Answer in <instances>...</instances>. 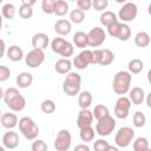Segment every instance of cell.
<instances>
[{
    "instance_id": "cell-26",
    "label": "cell",
    "mask_w": 151,
    "mask_h": 151,
    "mask_svg": "<svg viewBox=\"0 0 151 151\" xmlns=\"http://www.w3.org/2000/svg\"><path fill=\"white\" fill-rule=\"evenodd\" d=\"M134 44H136V46H138L140 48L147 47L150 45V34L144 31L138 32L134 35Z\"/></svg>"
},
{
    "instance_id": "cell-27",
    "label": "cell",
    "mask_w": 151,
    "mask_h": 151,
    "mask_svg": "<svg viewBox=\"0 0 151 151\" xmlns=\"http://www.w3.org/2000/svg\"><path fill=\"white\" fill-rule=\"evenodd\" d=\"M68 9H70V6L66 0H55L53 14H55L57 17H64L68 13Z\"/></svg>"
},
{
    "instance_id": "cell-19",
    "label": "cell",
    "mask_w": 151,
    "mask_h": 151,
    "mask_svg": "<svg viewBox=\"0 0 151 151\" xmlns=\"http://www.w3.org/2000/svg\"><path fill=\"white\" fill-rule=\"evenodd\" d=\"M130 94H129V99L131 101V104L133 105H142L144 103V99H145V92L142 87H138V86H134L132 87L131 90H129Z\"/></svg>"
},
{
    "instance_id": "cell-51",
    "label": "cell",
    "mask_w": 151,
    "mask_h": 151,
    "mask_svg": "<svg viewBox=\"0 0 151 151\" xmlns=\"http://www.w3.org/2000/svg\"><path fill=\"white\" fill-rule=\"evenodd\" d=\"M4 92H5V91H4V90L1 88V86H0V100L4 98Z\"/></svg>"
},
{
    "instance_id": "cell-29",
    "label": "cell",
    "mask_w": 151,
    "mask_h": 151,
    "mask_svg": "<svg viewBox=\"0 0 151 151\" xmlns=\"http://www.w3.org/2000/svg\"><path fill=\"white\" fill-rule=\"evenodd\" d=\"M143 68H144V63L138 58L131 59L127 64V71L131 74H138L143 71Z\"/></svg>"
},
{
    "instance_id": "cell-13",
    "label": "cell",
    "mask_w": 151,
    "mask_h": 151,
    "mask_svg": "<svg viewBox=\"0 0 151 151\" xmlns=\"http://www.w3.org/2000/svg\"><path fill=\"white\" fill-rule=\"evenodd\" d=\"M91 64H92V51L91 50H83L72 60V65L77 70H85Z\"/></svg>"
},
{
    "instance_id": "cell-8",
    "label": "cell",
    "mask_w": 151,
    "mask_h": 151,
    "mask_svg": "<svg viewBox=\"0 0 151 151\" xmlns=\"http://www.w3.org/2000/svg\"><path fill=\"white\" fill-rule=\"evenodd\" d=\"M138 14V7L134 2H130V1H126L125 4H123V6L119 8V12H118V19L122 21V22H130V21H133L136 19Z\"/></svg>"
},
{
    "instance_id": "cell-7",
    "label": "cell",
    "mask_w": 151,
    "mask_h": 151,
    "mask_svg": "<svg viewBox=\"0 0 151 151\" xmlns=\"http://www.w3.org/2000/svg\"><path fill=\"white\" fill-rule=\"evenodd\" d=\"M134 139V130L130 126H122L118 129L114 136V144L119 147H127Z\"/></svg>"
},
{
    "instance_id": "cell-6",
    "label": "cell",
    "mask_w": 151,
    "mask_h": 151,
    "mask_svg": "<svg viewBox=\"0 0 151 151\" xmlns=\"http://www.w3.org/2000/svg\"><path fill=\"white\" fill-rule=\"evenodd\" d=\"M116 124L117 123L113 119V117H111L110 114H106V116L97 119V124H96V130L94 131L100 137H107L114 131Z\"/></svg>"
},
{
    "instance_id": "cell-22",
    "label": "cell",
    "mask_w": 151,
    "mask_h": 151,
    "mask_svg": "<svg viewBox=\"0 0 151 151\" xmlns=\"http://www.w3.org/2000/svg\"><path fill=\"white\" fill-rule=\"evenodd\" d=\"M15 83L19 88H27L33 83V76L29 72H21L17 76Z\"/></svg>"
},
{
    "instance_id": "cell-31",
    "label": "cell",
    "mask_w": 151,
    "mask_h": 151,
    "mask_svg": "<svg viewBox=\"0 0 151 151\" xmlns=\"http://www.w3.org/2000/svg\"><path fill=\"white\" fill-rule=\"evenodd\" d=\"M133 144H132V147L134 151H146L150 149V145H149V140L147 138L145 137H138L136 138L134 140H132Z\"/></svg>"
},
{
    "instance_id": "cell-50",
    "label": "cell",
    "mask_w": 151,
    "mask_h": 151,
    "mask_svg": "<svg viewBox=\"0 0 151 151\" xmlns=\"http://www.w3.org/2000/svg\"><path fill=\"white\" fill-rule=\"evenodd\" d=\"M150 92L147 93V94H145V97H146V99H144V100H146V105H147V107H151V101H150Z\"/></svg>"
},
{
    "instance_id": "cell-40",
    "label": "cell",
    "mask_w": 151,
    "mask_h": 151,
    "mask_svg": "<svg viewBox=\"0 0 151 151\" xmlns=\"http://www.w3.org/2000/svg\"><path fill=\"white\" fill-rule=\"evenodd\" d=\"M55 0H41V9L45 14H53Z\"/></svg>"
},
{
    "instance_id": "cell-20",
    "label": "cell",
    "mask_w": 151,
    "mask_h": 151,
    "mask_svg": "<svg viewBox=\"0 0 151 151\" xmlns=\"http://www.w3.org/2000/svg\"><path fill=\"white\" fill-rule=\"evenodd\" d=\"M6 57L13 63H18L24 58V51L18 45H12L6 50Z\"/></svg>"
},
{
    "instance_id": "cell-21",
    "label": "cell",
    "mask_w": 151,
    "mask_h": 151,
    "mask_svg": "<svg viewBox=\"0 0 151 151\" xmlns=\"http://www.w3.org/2000/svg\"><path fill=\"white\" fill-rule=\"evenodd\" d=\"M72 61L68 58H60L54 64V70L59 74H67L72 70Z\"/></svg>"
},
{
    "instance_id": "cell-30",
    "label": "cell",
    "mask_w": 151,
    "mask_h": 151,
    "mask_svg": "<svg viewBox=\"0 0 151 151\" xmlns=\"http://www.w3.org/2000/svg\"><path fill=\"white\" fill-rule=\"evenodd\" d=\"M114 61V53L109 50V48H104L101 50V58L99 61V65L101 66H109Z\"/></svg>"
},
{
    "instance_id": "cell-4",
    "label": "cell",
    "mask_w": 151,
    "mask_h": 151,
    "mask_svg": "<svg viewBox=\"0 0 151 151\" xmlns=\"http://www.w3.org/2000/svg\"><path fill=\"white\" fill-rule=\"evenodd\" d=\"M19 131L27 140H33L38 138L39 134V126L31 117H22L18 122Z\"/></svg>"
},
{
    "instance_id": "cell-55",
    "label": "cell",
    "mask_w": 151,
    "mask_h": 151,
    "mask_svg": "<svg viewBox=\"0 0 151 151\" xmlns=\"http://www.w3.org/2000/svg\"><path fill=\"white\" fill-rule=\"evenodd\" d=\"M1 114H2V112H1V109H0V117H1Z\"/></svg>"
},
{
    "instance_id": "cell-5",
    "label": "cell",
    "mask_w": 151,
    "mask_h": 151,
    "mask_svg": "<svg viewBox=\"0 0 151 151\" xmlns=\"http://www.w3.org/2000/svg\"><path fill=\"white\" fill-rule=\"evenodd\" d=\"M51 50L54 53L61 55L63 58H68V57L73 55V53H74L73 44L64 38H60V37H57L51 41Z\"/></svg>"
},
{
    "instance_id": "cell-34",
    "label": "cell",
    "mask_w": 151,
    "mask_h": 151,
    "mask_svg": "<svg viewBox=\"0 0 151 151\" xmlns=\"http://www.w3.org/2000/svg\"><path fill=\"white\" fill-rule=\"evenodd\" d=\"M40 110L44 113H46V114H51V113H53L57 110V105H55L54 100H52V99H45L40 104Z\"/></svg>"
},
{
    "instance_id": "cell-48",
    "label": "cell",
    "mask_w": 151,
    "mask_h": 151,
    "mask_svg": "<svg viewBox=\"0 0 151 151\" xmlns=\"http://www.w3.org/2000/svg\"><path fill=\"white\" fill-rule=\"evenodd\" d=\"M74 150H76V151H90V146L86 145V144L84 143V144H79V145H77V146L74 147Z\"/></svg>"
},
{
    "instance_id": "cell-9",
    "label": "cell",
    "mask_w": 151,
    "mask_h": 151,
    "mask_svg": "<svg viewBox=\"0 0 151 151\" xmlns=\"http://www.w3.org/2000/svg\"><path fill=\"white\" fill-rule=\"evenodd\" d=\"M72 144V136L71 132L66 129L59 130L54 139V149L57 151H67L70 150Z\"/></svg>"
},
{
    "instance_id": "cell-12",
    "label": "cell",
    "mask_w": 151,
    "mask_h": 151,
    "mask_svg": "<svg viewBox=\"0 0 151 151\" xmlns=\"http://www.w3.org/2000/svg\"><path fill=\"white\" fill-rule=\"evenodd\" d=\"M87 40H88V46L91 47H99L103 45L106 40V33L104 28L101 27H93L91 31L87 33Z\"/></svg>"
},
{
    "instance_id": "cell-49",
    "label": "cell",
    "mask_w": 151,
    "mask_h": 151,
    "mask_svg": "<svg viewBox=\"0 0 151 151\" xmlns=\"http://www.w3.org/2000/svg\"><path fill=\"white\" fill-rule=\"evenodd\" d=\"M35 2H37V0H21V4H24V5H29V6H33Z\"/></svg>"
},
{
    "instance_id": "cell-44",
    "label": "cell",
    "mask_w": 151,
    "mask_h": 151,
    "mask_svg": "<svg viewBox=\"0 0 151 151\" xmlns=\"http://www.w3.org/2000/svg\"><path fill=\"white\" fill-rule=\"evenodd\" d=\"M11 77V70L5 66V65H0V81H6L8 80Z\"/></svg>"
},
{
    "instance_id": "cell-43",
    "label": "cell",
    "mask_w": 151,
    "mask_h": 151,
    "mask_svg": "<svg viewBox=\"0 0 151 151\" xmlns=\"http://www.w3.org/2000/svg\"><path fill=\"white\" fill-rule=\"evenodd\" d=\"M107 6H109V0H92V7L98 12L105 11Z\"/></svg>"
},
{
    "instance_id": "cell-16",
    "label": "cell",
    "mask_w": 151,
    "mask_h": 151,
    "mask_svg": "<svg viewBox=\"0 0 151 151\" xmlns=\"http://www.w3.org/2000/svg\"><path fill=\"white\" fill-rule=\"evenodd\" d=\"M93 122V113L90 109H80L78 116H77V126L84 127V126H88L92 125Z\"/></svg>"
},
{
    "instance_id": "cell-36",
    "label": "cell",
    "mask_w": 151,
    "mask_h": 151,
    "mask_svg": "<svg viewBox=\"0 0 151 151\" xmlns=\"http://www.w3.org/2000/svg\"><path fill=\"white\" fill-rule=\"evenodd\" d=\"M92 113H93V118L99 119V118H101L106 114H110V111H109V107L105 106L104 104H98V105L94 106Z\"/></svg>"
},
{
    "instance_id": "cell-45",
    "label": "cell",
    "mask_w": 151,
    "mask_h": 151,
    "mask_svg": "<svg viewBox=\"0 0 151 151\" xmlns=\"http://www.w3.org/2000/svg\"><path fill=\"white\" fill-rule=\"evenodd\" d=\"M77 6L79 9L86 12L92 7V0H77Z\"/></svg>"
},
{
    "instance_id": "cell-47",
    "label": "cell",
    "mask_w": 151,
    "mask_h": 151,
    "mask_svg": "<svg viewBox=\"0 0 151 151\" xmlns=\"http://www.w3.org/2000/svg\"><path fill=\"white\" fill-rule=\"evenodd\" d=\"M6 44H5V41L0 38V59L1 58H4V55L6 54Z\"/></svg>"
},
{
    "instance_id": "cell-24",
    "label": "cell",
    "mask_w": 151,
    "mask_h": 151,
    "mask_svg": "<svg viewBox=\"0 0 151 151\" xmlns=\"http://www.w3.org/2000/svg\"><path fill=\"white\" fill-rule=\"evenodd\" d=\"M93 97L90 91H81L78 93V105L80 109H88L92 105Z\"/></svg>"
},
{
    "instance_id": "cell-3",
    "label": "cell",
    "mask_w": 151,
    "mask_h": 151,
    "mask_svg": "<svg viewBox=\"0 0 151 151\" xmlns=\"http://www.w3.org/2000/svg\"><path fill=\"white\" fill-rule=\"evenodd\" d=\"M81 77L77 72H68L63 81V91L68 97H74L80 92Z\"/></svg>"
},
{
    "instance_id": "cell-52",
    "label": "cell",
    "mask_w": 151,
    "mask_h": 151,
    "mask_svg": "<svg viewBox=\"0 0 151 151\" xmlns=\"http://www.w3.org/2000/svg\"><path fill=\"white\" fill-rule=\"evenodd\" d=\"M116 2H118V4H125L127 0H114Z\"/></svg>"
},
{
    "instance_id": "cell-23",
    "label": "cell",
    "mask_w": 151,
    "mask_h": 151,
    "mask_svg": "<svg viewBox=\"0 0 151 151\" xmlns=\"http://www.w3.org/2000/svg\"><path fill=\"white\" fill-rule=\"evenodd\" d=\"M72 41H73V45L78 48H85L88 46V40H87V33L83 32V31H78L73 34V38H72Z\"/></svg>"
},
{
    "instance_id": "cell-15",
    "label": "cell",
    "mask_w": 151,
    "mask_h": 151,
    "mask_svg": "<svg viewBox=\"0 0 151 151\" xmlns=\"http://www.w3.org/2000/svg\"><path fill=\"white\" fill-rule=\"evenodd\" d=\"M18 122H19V118H18V116L13 111L5 112L0 117V124H1V126L5 127V129H7V130H12L15 126H18Z\"/></svg>"
},
{
    "instance_id": "cell-28",
    "label": "cell",
    "mask_w": 151,
    "mask_h": 151,
    "mask_svg": "<svg viewBox=\"0 0 151 151\" xmlns=\"http://www.w3.org/2000/svg\"><path fill=\"white\" fill-rule=\"evenodd\" d=\"M117 20H118V17H117V14H116L114 12H112V11H103V13H101L100 17H99L100 24H101L103 26H105V27H107L110 24H112V22H114V21H117Z\"/></svg>"
},
{
    "instance_id": "cell-1",
    "label": "cell",
    "mask_w": 151,
    "mask_h": 151,
    "mask_svg": "<svg viewBox=\"0 0 151 151\" xmlns=\"http://www.w3.org/2000/svg\"><path fill=\"white\" fill-rule=\"evenodd\" d=\"M4 101L13 112H20L26 107V99L17 87H9L4 92Z\"/></svg>"
},
{
    "instance_id": "cell-37",
    "label": "cell",
    "mask_w": 151,
    "mask_h": 151,
    "mask_svg": "<svg viewBox=\"0 0 151 151\" xmlns=\"http://www.w3.org/2000/svg\"><path fill=\"white\" fill-rule=\"evenodd\" d=\"M18 13H19V17L21 19H31L32 15H33V8L29 5L21 4V6L18 9Z\"/></svg>"
},
{
    "instance_id": "cell-42",
    "label": "cell",
    "mask_w": 151,
    "mask_h": 151,
    "mask_svg": "<svg viewBox=\"0 0 151 151\" xmlns=\"http://www.w3.org/2000/svg\"><path fill=\"white\" fill-rule=\"evenodd\" d=\"M109 142L104 138H99L97 140H94L93 143V149L96 151H107V147H109Z\"/></svg>"
},
{
    "instance_id": "cell-56",
    "label": "cell",
    "mask_w": 151,
    "mask_h": 151,
    "mask_svg": "<svg viewBox=\"0 0 151 151\" xmlns=\"http://www.w3.org/2000/svg\"><path fill=\"white\" fill-rule=\"evenodd\" d=\"M68 1H77V0H68Z\"/></svg>"
},
{
    "instance_id": "cell-35",
    "label": "cell",
    "mask_w": 151,
    "mask_h": 151,
    "mask_svg": "<svg viewBox=\"0 0 151 151\" xmlns=\"http://www.w3.org/2000/svg\"><path fill=\"white\" fill-rule=\"evenodd\" d=\"M132 122H133L134 127L142 129V127H144L145 124H146V117H145V114H144L142 111H136V112L133 113Z\"/></svg>"
},
{
    "instance_id": "cell-2",
    "label": "cell",
    "mask_w": 151,
    "mask_h": 151,
    "mask_svg": "<svg viewBox=\"0 0 151 151\" xmlns=\"http://www.w3.org/2000/svg\"><path fill=\"white\" fill-rule=\"evenodd\" d=\"M132 81V74L129 71H118L113 76L112 88L116 94L124 96L129 92Z\"/></svg>"
},
{
    "instance_id": "cell-33",
    "label": "cell",
    "mask_w": 151,
    "mask_h": 151,
    "mask_svg": "<svg viewBox=\"0 0 151 151\" xmlns=\"http://www.w3.org/2000/svg\"><path fill=\"white\" fill-rule=\"evenodd\" d=\"M70 21L72 24H81L85 20V12L79 9V8H74L70 12Z\"/></svg>"
},
{
    "instance_id": "cell-46",
    "label": "cell",
    "mask_w": 151,
    "mask_h": 151,
    "mask_svg": "<svg viewBox=\"0 0 151 151\" xmlns=\"http://www.w3.org/2000/svg\"><path fill=\"white\" fill-rule=\"evenodd\" d=\"M101 58V50H94L92 51V64H99Z\"/></svg>"
},
{
    "instance_id": "cell-32",
    "label": "cell",
    "mask_w": 151,
    "mask_h": 151,
    "mask_svg": "<svg viewBox=\"0 0 151 151\" xmlns=\"http://www.w3.org/2000/svg\"><path fill=\"white\" fill-rule=\"evenodd\" d=\"M15 13H17V8L13 4L8 2V4H5L1 8V15L2 18L5 19H8V20H12L14 17H15Z\"/></svg>"
},
{
    "instance_id": "cell-38",
    "label": "cell",
    "mask_w": 151,
    "mask_h": 151,
    "mask_svg": "<svg viewBox=\"0 0 151 151\" xmlns=\"http://www.w3.org/2000/svg\"><path fill=\"white\" fill-rule=\"evenodd\" d=\"M131 38V28L126 22H122V27H120V32L117 39H119L120 41H127Z\"/></svg>"
},
{
    "instance_id": "cell-39",
    "label": "cell",
    "mask_w": 151,
    "mask_h": 151,
    "mask_svg": "<svg viewBox=\"0 0 151 151\" xmlns=\"http://www.w3.org/2000/svg\"><path fill=\"white\" fill-rule=\"evenodd\" d=\"M120 27H122V22L120 21H114L112 24H110L106 28H107V33L112 37V38H118L119 32H120Z\"/></svg>"
},
{
    "instance_id": "cell-10",
    "label": "cell",
    "mask_w": 151,
    "mask_h": 151,
    "mask_svg": "<svg viewBox=\"0 0 151 151\" xmlns=\"http://www.w3.org/2000/svg\"><path fill=\"white\" fill-rule=\"evenodd\" d=\"M131 105H132V104H131L129 97H126V96H120V97L116 100V105H114V116H116L118 119H126V118L129 117Z\"/></svg>"
},
{
    "instance_id": "cell-57",
    "label": "cell",
    "mask_w": 151,
    "mask_h": 151,
    "mask_svg": "<svg viewBox=\"0 0 151 151\" xmlns=\"http://www.w3.org/2000/svg\"><path fill=\"white\" fill-rule=\"evenodd\" d=\"M2 1H4V0H0V4H1V2H2Z\"/></svg>"
},
{
    "instance_id": "cell-41",
    "label": "cell",
    "mask_w": 151,
    "mask_h": 151,
    "mask_svg": "<svg viewBox=\"0 0 151 151\" xmlns=\"http://www.w3.org/2000/svg\"><path fill=\"white\" fill-rule=\"evenodd\" d=\"M31 150L32 151H46L47 144L45 143V140L35 138V139H33V143L31 145Z\"/></svg>"
},
{
    "instance_id": "cell-54",
    "label": "cell",
    "mask_w": 151,
    "mask_h": 151,
    "mask_svg": "<svg viewBox=\"0 0 151 151\" xmlns=\"http://www.w3.org/2000/svg\"><path fill=\"white\" fill-rule=\"evenodd\" d=\"M0 151H5V146L4 145H0Z\"/></svg>"
},
{
    "instance_id": "cell-14",
    "label": "cell",
    "mask_w": 151,
    "mask_h": 151,
    "mask_svg": "<svg viewBox=\"0 0 151 151\" xmlns=\"http://www.w3.org/2000/svg\"><path fill=\"white\" fill-rule=\"evenodd\" d=\"M2 145L5 146V149H9V150H13V149H17L18 145H19V134L12 130H8L7 132L4 133L2 136Z\"/></svg>"
},
{
    "instance_id": "cell-17",
    "label": "cell",
    "mask_w": 151,
    "mask_h": 151,
    "mask_svg": "<svg viewBox=\"0 0 151 151\" xmlns=\"http://www.w3.org/2000/svg\"><path fill=\"white\" fill-rule=\"evenodd\" d=\"M31 44L33 48H39V50H45L50 45V38L46 33L44 32H38L32 37Z\"/></svg>"
},
{
    "instance_id": "cell-11",
    "label": "cell",
    "mask_w": 151,
    "mask_h": 151,
    "mask_svg": "<svg viewBox=\"0 0 151 151\" xmlns=\"http://www.w3.org/2000/svg\"><path fill=\"white\" fill-rule=\"evenodd\" d=\"M24 58H25V64L28 67L35 68V67H39L45 61V52L44 50L32 48Z\"/></svg>"
},
{
    "instance_id": "cell-18",
    "label": "cell",
    "mask_w": 151,
    "mask_h": 151,
    "mask_svg": "<svg viewBox=\"0 0 151 151\" xmlns=\"http://www.w3.org/2000/svg\"><path fill=\"white\" fill-rule=\"evenodd\" d=\"M54 31H55V33L58 35L66 37L72 31V22L70 20H66V19L57 20L55 24H54Z\"/></svg>"
},
{
    "instance_id": "cell-25",
    "label": "cell",
    "mask_w": 151,
    "mask_h": 151,
    "mask_svg": "<svg viewBox=\"0 0 151 151\" xmlns=\"http://www.w3.org/2000/svg\"><path fill=\"white\" fill-rule=\"evenodd\" d=\"M94 136H96V131H94V129L92 127V125L84 126V127H80V129H79V138H80V140L84 142V143L92 142V140L94 139Z\"/></svg>"
},
{
    "instance_id": "cell-53",
    "label": "cell",
    "mask_w": 151,
    "mask_h": 151,
    "mask_svg": "<svg viewBox=\"0 0 151 151\" xmlns=\"http://www.w3.org/2000/svg\"><path fill=\"white\" fill-rule=\"evenodd\" d=\"M2 20H4V19H2V15L0 14V31H1V28H2Z\"/></svg>"
}]
</instances>
